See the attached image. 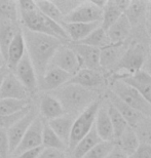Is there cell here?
Wrapping results in <instances>:
<instances>
[{
  "label": "cell",
  "instance_id": "6da1fadb",
  "mask_svg": "<svg viewBox=\"0 0 151 158\" xmlns=\"http://www.w3.org/2000/svg\"><path fill=\"white\" fill-rule=\"evenodd\" d=\"M22 34L24 37L26 52L32 62L37 80L39 82L48 67L53 53L63 44V41L45 34L32 32L26 28L22 30Z\"/></svg>",
  "mask_w": 151,
  "mask_h": 158
},
{
  "label": "cell",
  "instance_id": "5b68a950",
  "mask_svg": "<svg viewBox=\"0 0 151 158\" xmlns=\"http://www.w3.org/2000/svg\"><path fill=\"white\" fill-rule=\"evenodd\" d=\"M147 59L145 47L141 43H133L127 47L124 55L112 71L117 75H132L142 70Z\"/></svg>",
  "mask_w": 151,
  "mask_h": 158
},
{
  "label": "cell",
  "instance_id": "b9f144b4",
  "mask_svg": "<svg viewBox=\"0 0 151 158\" xmlns=\"http://www.w3.org/2000/svg\"><path fill=\"white\" fill-rule=\"evenodd\" d=\"M39 158H68L64 153V151L52 149V148H44L40 154Z\"/></svg>",
  "mask_w": 151,
  "mask_h": 158
},
{
  "label": "cell",
  "instance_id": "8d00e7d4",
  "mask_svg": "<svg viewBox=\"0 0 151 158\" xmlns=\"http://www.w3.org/2000/svg\"><path fill=\"white\" fill-rule=\"evenodd\" d=\"M134 129L138 135L140 144L151 145V122L147 121L146 117Z\"/></svg>",
  "mask_w": 151,
  "mask_h": 158
},
{
  "label": "cell",
  "instance_id": "f6af8a7d",
  "mask_svg": "<svg viewBox=\"0 0 151 158\" xmlns=\"http://www.w3.org/2000/svg\"><path fill=\"white\" fill-rule=\"evenodd\" d=\"M142 70H144L146 73H148L151 76V55L147 56V59H146L145 63H144V66H143Z\"/></svg>",
  "mask_w": 151,
  "mask_h": 158
},
{
  "label": "cell",
  "instance_id": "e575fe53",
  "mask_svg": "<svg viewBox=\"0 0 151 158\" xmlns=\"http://www.w3.org/2000/svg\"><path fill=\"white\" fill-rule=\"evenodd\" d=\"M19 15H20V12H19L18 1L0 0V17L17 24Z\"/></svg>",
  "mask_w": 151,
  "mask_h": 158
},
{
  "label": "cell",
  "instance_id": "d6986e66",
  "mask_svg": "<svg viewBox=\"0 0 151 158\" xmlns=\"http://www.w3.org/2000/svg\"><path fill=\"white\" fill-rule=\"evenodd\" d=\"M132 25L124 14L120 18L106 30L110 44H122L128 38L132 32Z\"/></svg>",
  "mask_w": 151,
  "mask_h": 158
},
{
  "label": "cell",
  "instance_id": "bcb514c9",
  "mask_svg": "<svg viewBox=\"0 0 151 158\" xmlns=\"http://www.w3.org/2000/svg\"><path fill=\"white\" fill-rule=\"evenodd\" d=\"M9 71V69L6 67V66H2L1 68H0V87H1V84L3 82V79H4L5 75L7 74V72Z\"/></svg>",
  "mask_w": 151,
  "mask_h": 158
},
{
  "label": "cell",
  "instance_id": "60d3db41",
  "mask_svg": "<svg viewBox=\"0 0 151 158\" xmlns=\"http://www.w3.org/2000/svg\"><path fill=\"white\" fill-rule=\"evenodd\" d=\"M130 158H151V145L140 144L136 152Z\"/></svg>",
  "mask_w": 151,
  "mask_h": 158
},
{
  "label": "cell",
  "instance_id": "3957f363",
  "mask_svg": "<svg viewBox=\"0 0 151 158\" xmlns=\"http://www.w3.org/2000/svg\"><path fill=\"white\" fill-rule=\"evenodd\" d=\"M49 94L59 101L64 109L65 114L73 117L74 115L78 116L97 100L95 91L72 83H66L58 89L52 91Z\"/></svg>",
  "mask_w": 151,
  "mask_h": 158
},
{
  "label": "cell",
  "instance_id": "4316f807",
  "mask_svg": "<svg viewBox=\"0 0 151 158\" xmlns=\"http://www.w3.org/2000/svg\"><path fill=\"white\" fill-rule=\"evenodd\" d=\"M115 144L127 154L128 157H131L136 152L138 147L140 146V141L138 139V135L135 131V129L131 126H128L121 134L118 140L115 142Z\"/></svg>",
  "mask_w": 151,
  "mask_h": 158
},
{
  "label": "cell",
  "instance_id": "484cf974",
  "mask_svg": "<svg viewBox=\"0 0 151 158\" xmlns=\"http://www.w3.org/2000/svg\"><path fill=\"white\" fill-rule=\"evenodd\" d=\"M40 112L45 119L49 120L61 117L65 114L64 109L60 102L52 94H45L40 102Z\"/></svg>",
  "mask_w": 151,
  "mask_h": 158
},
{
  "label": "cell",
  "instance_id": "83f0119b",
  "mask_svg": "<svg viewBox=\"0 0 151 158\" xmlns=\"http://www.w3.org/2000/svg\"><path fill=\"white\" fill-rule=\"evenodd\" d=\"M102 140L100 139L98 132H97L95 125L93 126V128L90 129V131L87 134L86 137L82 138L78 142V144L74 147V149L72 150L71 156L72 158H83V156L89 152V151L98 145Z\"/></svg>",
  "mask_w": 151,
  "mask_h": 158
},
{
  "label": "cell",
  "instance_id": "7c38bea8",
  "mask_svg": "<svg viewBox=\"0 0 151 158\" xmlns=\"http://www.w3.org/2000/svg\"><path fill=\"white\" fill-rule=\"evenodd\" d=\"M36 117H37V112L31 107V109L23 116V117L7 129L10 153H14V151L17 149V147L19 146V144L21 143L24 135L26 134L27 129L29 128L31 123L33 122V120Z\"/></svg>",
  "mask_w": 151,
  "mask_h": 158
},
{
  "label": "cell",
  "instance_id": "1f68e13d",
  "mask_svg": "<svg viewBox=\"0 0 151 158\" xmlns=\"http://www.w3.org/2000/svg\"><path fill=\"white\" fill-rule=\"evenodd\" d=\"M35 3L37 8L43 15L62 26V24L64 23V17L57 8L55 3L52 1H48V0H39V1H35Z\"/></svg>",
  "mask_w": 151,
  "mask_h": 158
},
{
  "label": "cell",
  "instance_id": "ab89813d",
  "mask_svg": "<svg viewBox=\"0 0 151 158\" xmlns=\"http://www.w3.org/2000/svg\"><path fill=\"white\" fill-rule=\"evenodd\" d=\"M10 154L7 131L0 128V158H8Z\"/></svg>",
  "mask_w": 151,
  "mask_h": 158
},
{
  "label": "cell",
  "instance_id": "d4e9b609",
  "mask_svg": "<svg viewBox=\"0 0 151 158\" xmlns=\"http://www.w3.org/2000/svg\"><path fill=\"white\" fill-rule=\"evenodd\" d=\"M15 25L11 21L0 17V55L4 61L7 58L8 47L18 32Z\"/></svg>",
  "mask_w": 151,
  "mask_h": 158
},
{
  "label": "cell",
  "instance_id": "7a4b0ae2",
  "mask_svg": "<svg viewBox=\"0 0 151 158\" xmlns=\"http://www.w3.org/2000/svg\"><path fill=\"white\" fill-rule=\"evenodd\" d=\"M19 12L26 29L55 37L59 40H69L67 33L61 25L43 15L37 8L35 1L20 0L18 1Z\"/></svg>",
  "mask_w": 151,
  "mask_h": 158
},
{
  "label": "cell",
  "instance_id": "7bdbcfd3",
  "mask_svg": "<svg viewBox=\"0 0 151 158\" xmlns=\"http://www.w3.org/2000/svg\"><path fill=\"white\" fill-rule=\"evenodd\" d=\"M43 149H44L43 146L32 148V149H29L23 153H21L20 155L17 156V158H39Z\"/></svg>",
  "mask_w": 151,
  "mask_h": 158
},
{
  "label": "cell",
  "instance_id": "ba28073f",
  "mask_svg": "<svg viewBox=\"0 0 151 158\" xmlns=\"http://www.w3.org/2000/svg\"><path fill=\"white\" fill-rule=\"evenodd\" d=\"M49 65L61 69L70 75H75L80 70V64L74 50L66 44H61L53 53Z\"/></svg>",
  "mask_w": 151,
  "mask_h": 158
},
{
  "label": "cell",
  "instance_id": "2e32d148",
  "mask_svg": "<svg viewBox=\"0 0 151 158\" xmlns=\"http://www.w3.org/2000/svg\"><path fill=\"white\" fill-rule=\"evenodd\" d=\"M131 0H110L106 1L103 7L102 12V21H101V27L104 30L115 23L127 10L130 5Z\"/></svg>",
  "mask_w": 151,
  "mask_h": 158
},
{
  "label": "cell",
  "instance_id": "9a60e30c",
  "mask_svg": "<svg viewBox=\"0 0 151 158\" xmlns=\"http://www.w3.org/2000/svg\"><path fill=\"white\" fill-rule=\"evenodd\" d=\"M71 77L72 75L68 74L67 72L63 71L55 66L48 65V69L45 70L44 74L38 83L43 90L52 93V91L58 89L59 87L67 83Z\"/></svg>",
  "mask_w": 151,
  "mask_h": 158
},
{
  "label": "cell",
  "instance_id": "9c48e42d",
  "mask_svg": "<svg viewBox=\"0 0 151 158\" xmlns=\"http://www.w3.org/2000/svg\"><path fill=\"white\" fill-rule=\"evenodd\" d=\"M43 126H44V121L42 120V117L40 115H37V117L33 120L29 128L27 129L26 134L24 135L17 149L14 151V154L15 156L20 155L21 153L29 149H32V148L42 146Z\"/></svg>",
  "mask_w": 151,
  "mask_h": 158
},
{
  "label": "cell",
  "instance_id": "ac0fdd59",
  "mask_svg": "<svg viewBox=\"0 0 151 158\" xmlns=\"http://www.w3.org/2000/svg\"><path fill=\"white\" fill-rule=\"evenodd\" d=\"M127 47L122 44H109L100 49V68L112 71L116 67Z\"/></svg>",
  "mask_w": 151,
  "mask_h": 158
},
{
  "label": "cell",
  "instance_id": "e0dca14e",
  "mask_svg": "<svg viewBox=\"0 0 151 158\" xmlns=\"http://www.w3.org/2000/svg\"><path fill=\"white\" fill-rule=\"evenodd\" d=\"M108 102L120 113L121 116L127 121L128 126H131L133 128H136L146 117V116L142 115L141 113H139L133 108H131L128 105H127L124 101H121L111 90L108 91Z\"/></svg>",
  "mask_w": 151,
  "mask_h": 158
},
{
  "label": "cell",
  "instance_id": "f1b7e54d",
  "mask_svg": "<svg viewBox=\"0 0 151 158\" xmlns=\"http://www.w3.org/2000/svg\"><path fill=\"white\" fill-rule=\"evenodd\" d=\"M147 3L148 1H141V0H133L130 2V5L125 10L124 15L130 21L132 27L140 24L146 18L147 14Z\"/></svg>",
  "mask_w": 151,
  "mask_h": 158
},
{
  "label": "cell",
  "instance_id": "f35d334b",
  "mask_svg": "<svg viewBox=\"0 0 151 158\" xmlns=\"http://www.w3.org/2000/svg\"><path fill=\"white\" fill-rule=\"evenodd\" d=\"M52 2L63 15V17H66L73 11L80 4L81 1H78V0H53Z\"/></svg>",
  "mask_w": 151,
  "mask_h": 158
},
{
  "label": "cell",
  "instance_id": "c3c4849f",
  "mask_svg": "<svg viewBox=\"0 0 151 158\" xmlns=\"http://www.w3.org/2000/svg\"><path fill=\"white\" fill-rule=\"evenodd\" d=\"M149 49H150V52H151V34H150V41H149Z\"/></svg>",
  "mask_w": 151,
  "mask_h": 158
},
{
  "label": "cell",
  "instance_id": "4fadbf2b",
  "mask_svg": "<svg viewBox=\"0 0 151 158\" xmlns=\"http://www.w3.org/2000/svg\"><path fill=\"white\" fill-rule=\"evenodd\" d=\"M28 90L19 81L15 75L11 71H8L5 75L0 87V100L10 99L19 101H27Z\"/></svg>",
  "mask_w": 151,
  "mask_h": 158
},
{
  "label": "cell",
  "instance_id": "ee69618b",
  "mask_svg": "<svg viewBox=\"0 0 151 158\" xmlns=\"http://www.w3.org/2000/svg\"><path fill=\"white\" fill-rule=\"evenodd\" d=\"M106 158H130V157L115 144L113 149L110 151V153L106 156Z\"/></svg>",
  "mask_w": 151,
  "mask_h": 158
},
{
  "label": "cell",
  "instance_id": "8992f818",
  "mask_svg": "<svg viewBox=\"0 0 151 158\" xmlns=\"http://www.w3.org/2000/svg\"><path fill=\"white\" fill-rule=\"evenodd\" d=\"M119 99L144 116H151V105L138 90L117 79H112L111 89Z\"/></svg>",
  "mask_w": 151,
  "mask_h": 158
},
{
  "label": "cell",
  "instance_id": "836d02e7",
  "mask_svg": "<svg viewBox=\"0 0 151 158\" xmlns=\"http://www.w3.org/2000/svg\"><path fill=\"white\" fill-rule=\"evenodd\" d=\"M29 106L27 101H19L10 99L0 100V116L11 115L24 110Z\"/></svg>",
  "mask_w": 151,
  "mask_h": 158
},
{
  "label": "cell",
  "instance_id": "8fae6325",
  "mask_svg": "<svg viewBox=\"0 0 151 158\" xmlns=\"http://www.w3.org/2000/svg\"><path fill=\"white\" fill-rule=\"evenodd\" d=\"M12 73L19 79V81L26 87L28 93H34L36 90L38 80H37L35 69H34L32 62L28 56L27 52H25V55L19 62L15 70L12 71Z\"/></svg>",
  "mask_w": 151,
  "mask_h": 158
},
{
  "label": "cell",
  "instance_id": "d6a6232c",
  "mask_svg": "<svg viewBox=\"0 0 151 158\" xmlns=\"http://www.w3.org/2000/svg\"><path fill=\"white\" fill-rule=\"evenodd\" d=\"M42 146L44 148H52V149H57L61 151H65L67 149L65 144L60 140L59 137L53 132V131L49 127L48 123H44V126H43Z\"/></svg>",
  "mask_w": 151,
  "mask_h": 158
},
{
  "label": "cell",
  "instance_id": "74e56055",
  "mask_svg": "<svg viewBox=\"0 0 151 158\" xmlns=\"http://www.w3.org/2000/svg\"><path fill=\"white\" fill-rule=\"evenodd\" d=\"M30 109H31V106H28L27 108H25L24 110H22V111L18 112V113H15V114L0 116V128L6 129V131H7L10 126H12L15 122L19 121V120L23 117Z\"/></svg>",
  "mask_w": 151,
  "mask_h": 158
},
{
  "label": "cell",
  "instance_id": "d590c367",
  "mask_svg": "<svg viewBox=\"0 0 151 158\" xmlns=\"http://www.w3.org/2000/svg\"><path fill=\"white\" fill-rule=\"evenodd\" d=\"M115 142H100L98 145L92 148L83 158H106V156L113 149Z\"/></svg>",
  "mask_w": 151,
  "mask_h": 158
},
{
  "label": "cell",
  "instance_id": "52a82bcc",
  "mask_svg": "<svg viewBox=\"0 0 151 158\" xmlns=\"http://www.w3.org/2000/svg\"><path fill=\"white\" fill-rule=\"evenodd\" d=\"M103 9L95 1H81L73 11L64 17V23H95L102 21Z\"/></svg>",
  "mask_w": 151,
  "mask_h": 158
},
{
  "label": "cell",
  "instance_id": "5bb4252c",
  "mask_svg": "<svg viewBox=\"0 0 151 158\" xmlns=\"http://www.w3.org/2000/svg\"><path fill=\"white\" fill-rule=\"evenodd\" d=\"M76 53L81 69H90L99 71L100 68V49L97 47L74 43L70 46Z\"/></svg>",
  "mask_w": 151,
  "mask_h": 158
},
{
  "label": "cell",
  "instance_id": "277c9868",
  "mask_svg": "<svg viewBox=\"0 0 151 158\" xmlns=\"http://www.w3.org/2000/svg\"><path fill=\"white\" fill-rule=\"evenodd\" d=\"M101 103H102L101 100L97 99L74 119L68 144V150L70 152H72V150L78 144V142L86 137L93 128V126L95 125L97 112H98Z\"/></svg>",
  "mask_w": 151,
  "mask_h": 158
},
{
  "label": "cell",
  "instance_id": "44dd1931",
  "mask_svg": "<svg viewBox=\"0 0 151 158\" xmlns=\"http://www.w3.org/2000/svg\"><path fill=\"white\" fill-rule=\"evenodd\" d=\"M67 83L77 84L84 88L98 87L104 83V76L100 71L90 69H80L76 74L73 75Z\"/></svg>",
  "mask_w": 151,
  "mask_h": 158
},
{
  "label": "cell",
  "instance_id": "4dcf8cb0",
  "mask_svg": "<svg viewBox=\"0 0 151 158\" xmlns=\"http://www.w3.org/2000/svg\"><path fill=\"white\" fill-rule=\"evenodd\" d=\"M77 43L97 47V48H99V49L103 48V47H105L110 44L108 37H107L106 31L101 26L99 28H97L96 30H94L89 36H86V38Z\"/></svg>",
  "mask_w": 151,
  "mask_h": 158
},
{
  "label": "cell",
  "instance_id": "f546056e",
  "mask_svg": "<svg viewBox=\"0 0 151 158\" xmlns=\"http://www.w3.org/2000/svg\"><path fill=\"white\" fill-rule=\"evenodd\" d=\"M107 110H108V115L111 121L112 127H113V134H114V142L118 140L124 131L128 127V124L124 118L122 117L121 114L113 107L109 102L107 103Z\"/></svg>",
  "mask_w": 151,
  "mask_h": 158
},
{
  "label": "cell",
  "instance_id": "603a6c76",
  "mask_svg": "<svg viewBox=\"0 0 151 158\" xmlns=\"http://www.w3.org/2000/svg\"><path fill=\"white\" fill-rule=\"evenodd\" d=\"M25 52H26V47H25L24 37L22 34V30H19L8 47L7 58L5 61L6 67L9 69V71L12 72L15 70Z\"/></svg>",
  "mask_w": 151,
  "mask_h": 158
},
{
  "label": "cell",
  "instance_id": "cb8c5ba5",
  "mask_svg": "<svg viewBox=\"0 0 151 158\" xmlns=\"http://www.w3.org/2000/svg\"><path fill=\"white\" fill-rule=\"evenodd\" d=\"M74 119L75 118L73 116L64 114L61 117L49 120L48 122L49 127L52 129L53 132L58 135L59 139L65 144V146L67 148H68L69 139H70V134H71V129H72V125H73Z\"/></svg>",
  "mask_w": 151,
  "mask_h": 158
},
{
  "label": "cell",
  "instance_id": "7dc6e473",
  "mask_svg": "<svg viewBox=\"0 0 151 158\" xmlns=\"http://www.w3.org/2000/svg\"><path fill=\"white\" fill-rule=\"evenodd\" d=\"M147 22H148L149 27L151 28V1H148L147 3V14H146Z\"/></svg>",
  "mask_w": 151,
  "mask_h": 158
},
{
  "label": "cell",
  "instance_id": "ffe728a7",
  "mask_svg": "<svg viewBox=\"0 0 151 158\" xmlns=\"http://www.w3.org/2000/svg\"><path fill=\"white\" fill-rule=\"evenodd\" d=\"M95 128L102 141L114 142V134H113V127L108 115L107 104L101 103L95 120Z\"/></svg>",
  "mask_w": 151,
  "mask_h": 158
},
{
  "label": "cell",
  "instance_id": "30bf717a",
  "mask_svg": "<svg viewBox=\"0 0 151 158\" xmlns=\"http://www.w3.org/2000/svg\"><path fill=\"white\" fill-rule=\"evenodd\" d=\"M113 79L121 80L134 87L151 105V76L144 70H140L132 75H114Z\"/></svg>",
  "mask_w": 151,
  "mask_h": 158
},
{
  "label": "cell",
  "instance_id": "7402d4cb",
  "mask_svg": "<svg viewBox=\"0 0 151 158\" xmlns=\"http://www.w3.org/2000/svg\"><path fill=\"white\" fill-rule=\"evenodd\" d=\"M101 26V22L95 23H63L62 27L67 33L69 40L77 43L89 36L94 30Z\"/></svg>",
  "mask_w": 151,
  "mask_h": 158
}]
</instances>
